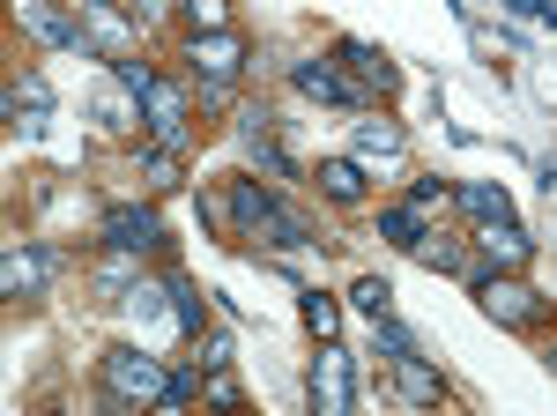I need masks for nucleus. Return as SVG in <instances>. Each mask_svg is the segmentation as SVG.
Masks as SVG:
<instances>
[{"mask_svg":"<svg viewBox=\"0 0 557 416\" xmlns=\"http://www.w3.org/2000/svg\"><path fill=\"white\" fill-rule=\"evenodd\" d=\"M112 75H120V89H134V97H149V89H157V75H149V60H127V52L112 60Z\"/></svg>","mask_w":557,"mask_h":416,"instance_id":"22","label":"nucleus"},{"mask_svg":"<svg viewBox=\"0 0 557 416\" xmlns=\"http://www.w3.org/2000/svg\"><path fill=\"white\" fill-rule=\"evenodd\" d=\"M380 238H394V246L417 253V246H424V208H417V201H409V208H386V216H380Z\"/></svg>","mask_w":557,"mask_h":416,"instance_id":"11","label":"nucleus"},{"mask_svg":"<svg viewBox=\"0 0 557 416\" xmlns=\"http://www.w3.org/2000/svg\"><path fill=\"white\" fill-rule=\"evenodd\" d=\"M409 201H417V208H446V201H454V194H446L438 179H417V194H409Z\"/></svg>","mask_w":557,"mask_h":416,"instance_id":"27","label":"nucleus"},{"mask_svg":"<svg viewBox=\"0 0 557 416\" xmlns=\"http://www.w3.org/2000/svg\"><path fill=\"white\" fill-rule=\"evenodd\" d=\"M23 23H30V30H38L45 45H75V38H83V30H67V23H60V15H45L38 0H23Z\"/></svg>","mask_w":557,"mask_h":416,"instance_id":"19","label":"nucleus"},{"mask_svg":"<svg viewBox=\"0 0 557 416\" xmlns=\"http://www.w3.org/2000/svg\"><path fill=\"white\" fill-rule=\"evenodd\" d=\"M417 260H424V268H438V276H469V253L446 246V238H424V246H417Z\"/></svg>","mask_w":557,"mask_h":416,"instance_id":"18","label":"nucleus"},{"mask_svg":"<svg viewBox=\"0 0 557 416\" xmlns=\"http://www.w3.org/2000/svg\"><path fill=\"white\" fill-rule=\"evenodd\" d=\"M475 297H483V313H491V320H506V328H535V297L520 291L513 276H483Z\"/></svg>","mask_w":557,"mask_h":416,"instance_id":"4","label":"nucleus"},{"mask_svg":"<svg viewBox=\"0 0 557 416\" xmlns=\"http://www.w3.org/2000/svg\"><path fill=\"white\" fill-rule=\"evenodd\" d=\"M238 142H246V157H253L268 179H290V157L275 149V126H268V112H246V120H238Z\"/></svg>","mask_w":557,"mask_h":416,"instance_id":"7","label":"nucleus"},{"mask_svg":"<svg viewBox=\"0 0 557 416\" xmlns=\"http://www.w3.org/2000/svg\"><path fill=\"white\" fill-rule=\"evenodd\" d=\"M164 387H172V372H164L157 357H141V350H104V394H112V402H164Z\"/></svg>","mask_w":557,"mask_h":416,"instance_id":"2","label":"nucleus"},{"mask_svg":"<svg viewBox=\"0 0 557 416\" xmlns=\"http://www.w3.org/2000/svg\"><path fill=\"white\" fill-rule=\"evenodd\" d=\"M231 216H238V231H246V238H268V246H312V231H305V223L275 201L268 186H253V179H238V186H231Z\"/></svg>","mask_w":557,"mask_h":416,"instance_id":"1","label":"nucleus"},{"mask_svg":"<svg viewBox=\"0 0 557 416\" xmlns=\"http://www.w3.org/2000/svg\"><path fill=\"white\" fill-rule=\"evenodd\" d=\"M506 8H520V15H535V23H557V0H506Z\"/></svg>","mask_w":557,"mask_h":416,"instance_id":"29","label":"nucleus"},{"mask_svg":"<svg viewBox=\"0 0 557 416\" xmlns=\"http://www.w3.org/2000/svg\"><path fill=\"white\" fill-rule=\"evenodd\" d=\"M357 149H364V157H401V126L364 120V126H357Z\"/></svg>","mask_w":557,"mask_h":416,"instance_id":"17","label":"nucleus"},{"mask_svg":"<svg viewBox=\"0 0 557 416\" xmlns=\"http://www.w3.org/2000/svg\"><path fill=\"white\" fill-rule=\"evenodd\" d=\"M178 126H186V97H178L172 83H157L149 89V134H157V142H178Z\"/></svg>","mask_w":557,"mask_h":416,"instance_id":"10","label":"nucleus"},{"mask_svg":"<svg viewBox=\"0 0 557 416\" xmlns=\"http://www.w3.org/2000/svg\"><path fill=\"white\" fill-rule=\"evenodd\" d=\"M343 68L357 75V89H364V97H380V89H394V68H386V60L372 52V45H343Z\"/></svg>","mask_w":557,"mask_h":416,"instance_id":"9","label":"nucleus"},{"mask_svg":"<svg viewBox=\"0 0 557 416\" xmlns=\"http://www.w3.org/2000/svg\"><path fill=\"white\" fill-rule=\"evenodd\" d=\"M194 402V372H172V387H164V409H186Z\"/></svg>","mask_w":557,"mask_h":416,"instance_id":"28","label":"nucleus"},{"mask_svg":"<svg viewBox=\"0 0 557 416\" xmlns=\"http://www.w3.org/2000/svg\"><path fill=\"white\" fill-rule=\"evenodd\" d=\"M320 186H327L335 201H357V194H364V171L357 164H320Z\"/></svg>","mask_w":557,"mask_h":416,"instance_id":"20","label":"nucleus"},{"mask_svg":"<svg viewBox=\"0 0 557 416\" xmlns=\"http://www.w3.org/2000/svg\"><path fill=\"white\" fill-rule=\"evenodd\" d=\"M461 208H469L475 223H513V201L498 186H461Z\"/></svg>","mask_w":557,"mask_h":416,"instance_id":"12","label":"nucleus"},{"mask_svg":"<svg viewBox=\"0 0 557 416\" xmlns=\"http://www.w3.org/2000/svg\"><path fill=\"white\" fill-rule=\"evenodd\" d=\"M483 253H491L498 268H520V260H528V238H520L513 223H483Z\"/></svg>","mask_w":557,"mask_h":416,"instance_id":"13","label":"nucleus"},{"mask_svg":"<svg viewBox=\"0 0 557 416\" xmlns=\"http://www.w3.org/2000/svg\"><path fill=\"white\" fill-rule=\"evenodd\" d=\"M386 297H394V283H386V276H364V283H357V313H372V320H380Z\"/></svg>","mask_w":557,"mask_h":416,"instance_id":"25","label":"nucleus"},{"mask_svg":"<svg viewBox=\"0 0 557 416\" xmlns=\"http://www.w3.org/2000/svg\"><path fill=\"white\" fill-rule=\"evenodd\" d=\"M141 171H149V186H178V149H172V142L149 149V164H141Z\"/></svg>","mask_w":557,"mask_h":416,"instance_id":"24","label":"nucleus"},{"mask_svg":"<svg viewBox=\"0 0 557 416\" xmlns=\"http://www.w3.org/2000/svg\"><path fill=\"white\" fill-rule=\"evenodd\" d=\"M290 83H298L305 97H320V105H357V112L372 105V97H364L357 83H343V75H335L327 60H298V68H290Z\"/></svg>","mask_w":557,"mask_h":416,"instance_id":"5","label":"nucleus"},{"mask_svg":"<svg viewBox=\"0 0 557 416\" xmlns=\"http://www.w3.org/2000/svg\"><path fill=\"white\" fill-rule=\"evenodd\" d=\"M312 402L327 416H343L349 409V357L343 350H320V372H312Z\"/></svg>","mask_w":557,"mask_h":416,"instance_id":"8","label":"nucleus"},{"mask_svg":"<svg viewBox=\"0 0 557 416\" xmlns=\"http://www.w3.org/2000/svg\"><path fill=\"white\" fill-rule=\"evenodd\" d=\"M380 350L394 357V365H401V357H417V334H409V328H394V320L380 313Z\"/></svg>","mask_w":557,"mask_h":416,"instance_id":"23","label":"nucleus"},{"mask_svg":"<svg viewBox=\"0 0 557 416\" xmlns=\"http://www.w3.org/2000/svg\"><path fill=\"white\" fill-rule=\"evenodd\" d=\"M194 68H201L209 83H231V75L246 68V45L231 38V30H209V38H194Z\"/></svg>","mask_w":557,"mask_h":416,"instance_id":"6","label":"nucleus"},{"mask_svg":"<svg viewBox=\"0 0 557 416\" xmlns=\"http://www.w3.org/2000/svg\"><path fill=\"white\" fill-rule=\"evenodd\" d=\"M164 297H172V320L186 334H201V297H194V283L186 276H164Z\"/></svg>","mask_w":557,"mask_h":416,"instance_id":"15","label":"nucleus"},{"mask_svg":"<svg viewBox=\"0 0 557 416\" xmlns=\"http://www.w3.org/2000/svg\"><path fill=\"white\" fill-rule=\"evenodd\" d=\"M186 8H194V15H201L209 30H223V0H186Z\"/></svg>","mask_w":557,"mask_h":416,"instance_id":"31","label":"nucleus"},{"mask_svg":"<svg viewBox=\"0 0 557 416\" xmlns=\"http://www.w3.org/2000/svg\"><path fill=\"white\" fill-rule=\"evenodd\" d=\"M305 320H312V334H335V328H343V313H335L320 291H305Z\"/></svg>","mask_w":557,"mask_h":416,"instance_id":"26","label":"nucleus"},{"mask_svg":"<svg viewBox=\"0 0 557 416\" xmlns=\"http://www.w3.org/2000/svg\"><path fill=\"white\" fill-rule=\"evenodd\" d=\"M231 105V83H201V112H223Z\"/></svg>","mask_w":557,"mask_h":416,"instance_id":"30","label":"nucleus"},{"mask_svg":"<svg viewBox=\"0 0 557 416\" xmlns=\"http://www.w3.org/2000/svg\"><path fill=\"white\" fill-rule=\"evenodd\" d=\"M394 379H401V394H409V402H438V372H431V365H417V357H401V365H394Z\"/></svg>","mask_w":557,"mask_h":416,"instance_id":"16","label":"nucleus"},{"mask_svg":"<svg viewBox=\"0 0 557 416\" xmlns=\"http://www.w3.org/2000/svg\"><path fill=\"white\" fill-rule=\"evenodd\" d=\"M45 268H52L45 253H8V297H30L45 283Z\"/></svg>","mask_w":557,"mask_h":416,"instance_id":"14","label":"nucleus"},{"mask_svg":"<svg viewBox=\"0 0 557 416\" xmlns=\"http://www.w3.org/2000/svg\"><path fill=\"white\" fill-rule=\"evenodd\" d=\"M45 105H52V89H45L38 75H30V83H15V89H8V120H23V112H45Z\"/></svg>","mask_w":557,"mask_h":416,"instance_id":"21","label":"nucleus"},{"mask_svg":"<svg viewBox=\"0 0 557 416\" xmlns=\"http://www.w3.org/2000/svg\"><path fill=\"white\" fill-rule=\"evenodd\" d=\"M157 238H164L157 208H112V216H104V246L112 253H149Z\"/></svg>","mask_w":557,"mask_h":416,"instance_id":"3","label":"nucleus"}]
</instances>
